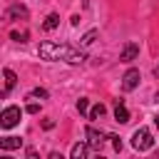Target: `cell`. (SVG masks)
<instances>
[{"label":"cell","instance_id":"obj_1","mask_svg":"<svg viewBox=\"0 0 159 159\" xmlns=\"http://www.w3.org/2000/svg\"><path fill=\"white\" fill-rule=\"evenodd\" d=\"M37 55L50 62H70V65H82L87 60V55L82 50L70 47V45H57V42H40Z\"/></svg>","mask_w":159,"mask_h":159},{"label":"cell","instance_id":"obj_2","mask_svg":"<svg viewBox=\"0 0 159 159\" xmlns=\"http://www.w3.org/2000/svg\"><path fill=\"white\" fill-rule=\"evenodd\" d=\"M132 147H134L137 152H147V149H152V147H154V137H152V132H149L147 127H139V129L132 134Z\"/></svg>","mask_w":159,"mask_h":159},{"label":"cell","instance_id":"obj_3","mask_svg":"<svg viewBox=\"0 0 159 159\" xmlns=\"http://www.w3.org/2000/svg\"><path fill=\"white\" fill-rule=\"evenodd\" d=\"M20 117H22L20 107H5L2 114H0V127H2V129H10V127H15V124L20 122Z\"/></svg>","mask_w":159,"mask_h":159},{"label":"cell","instance_id":"obj_4","mask_svg":"<svg viewBox=\"0 0 159 159\" xmlns=\"http://www.w3.org/2000/svg\"><path fill=\"white\" fill-rule=\"evenodd\" d=\"M139 80H142V75H139V70H134V67H129V70L124 72V77H122V89H124V92H132V89H137V84H139Z\"/></svg>","mask_w":159,"mask_h":159},{"label":"cell","instance_id":"obj_5","mask_svg":"<svg viewBox=\"0 0 159 159\" xmlns=\"http://www.w3.org/2000/svg\"><path fill=\"white\" fill-rule=\"evenodd\" d=\"M84 137H87V144L94 149V152H102V144H104V134L97 132L94 127H87L84 129Z\"/></svg>","mask_w":159,"mask_h":159},{"label":"cell","instance_id":"obj_6","mask_svg":"<svg viewBox=\"0 0 159 159\" xmlns=\"http://www.w3.org/2000/svg\"><path fill=\"white\" fill-rule=\"evenodd\" d=\"M27 7L25 5H10L7 10H5V20L7 22H15V20H27Z\"/></svg>","mask_w":159,"mask_h":159},{"label":"cell","instance_id":"obj_7","mask_svg":"<svg viewBox=\"0 0 159 159\" xmlns=\"http://www.w3.org/2000/svg\"><path fill=\"white\" fill-rule=\"evenodd\" d=\"M137 55H139V45L137 42H127L122 47V52H119V62H132V60H137Z\"/></svg>","mask_w":159,"mask_h":159},{"label":"cell","instance_id":"obj_8","mask_svg":"<svg viewBox=\"0 0 159 159\" xmlns=\"http://www.w3.org/2000/svg\"><path fill=\"white\" fill-rule=\"evenodd\" d=\"M114 119L119 124H127L129 122V109L124 107V99H114Z\"/></svg>","mask_w":159,"mask_h":159},{"label":"cell","instance_id":"obj_9","mask_svg":"<svg viewBox=\"0 0 159 159\" xmlns=\"http://www.w3.org/2000/svg\"><path fill=\"white\" fill-rule=\"evenodd\" d=\"M20 147H22V139H20V137H5V139H0V149H2V152L20 149Z\"/></svg>","mask_w":159,"mask_h":159},{"label":"cell","instance_id":"obj_10","mask_svg":"<svg viewBox=\"0 0 159 159\" xmlns=\"http://www.w3.org/2000/svg\"><path fill=\"white\" fill-rule=\"evenodd\" d=\"M89 149H92L89 144H84V142H77V144L72 147V152H70V157H72V159H84Z\"/></svg>","mask_w":159,"mask_h":159},{"label":"cell","instance_id":"obj_11","mask_svg":"<svg viewBox=\"0 0 159 159\" xmlns=\"http://www.w3.org/2000/svg\"><path fill=\"white\" fill-rule=\"evenodd\" d=\"M2 75H5V89H2V97H7V94H10V89H12V87H15V82H17V75H15L12 70H5Z\"/></svg>","mask_w":159,"mask_h":159},{"label":"cell","instance_id":"obj_12","mask_svg":"<svg viewBox=\"0 0 159 159\" xmlns=\"http://www.w3.org/2000/svg\"><path fill=\"white\" fill-rule=\"evenodd\" d=\"M57 25H60V15H57V12H52V15H47V17H45L42 30H47V32H50V30H55Z\"/></svg>","mask_w":159,"mask_h":159},{"label":"cell","instance_id":"obj_13","mask_svg":"<svg viewBox=\"0 0 159 159\" xmlns=\"http://www.w3.org/2000/svg\"><path fill=\"white\" fill-rule=\"evenodd\" d=\"M104 112H107V109H104V104H94V107L89 109V114H87V117H89V119H102V117H104Z\"/></svg>","mask_w":159,"mask_h":159},{"label":"cell","instance_id":"obj_14","mask_svg":"<svg viewBox=\"0 0 159 159\" xmlns=\"http://www.w3.org/2000/svg\"><path fill=\"white\" fill-rule=\"evenodd\" d=\"M27 99H47V89H45V87H35V89L27 94Z\"/></svg>","mask_w":159,"mask_h":159},{"label":"cell","instance_id":"obj_15","mask_svg":"<svg viewBox=\"0 0 159 159\" xmlns=\"http://www.w3.org/2000/svg\"><path fill=\"white\" fill-rule=\"evenodd\" d=\"M77 112H80V114H89V102H87V97H80V99H77Z\"/></svg>","mask_w":159,"mask_h":159},{"label":"cell","instance_id":"obj_16","mask_svg":"<svg viewBox=\"0 0 159 159\" xmlns=\"http://www.w3.org/2000/svg\"><path fill=\"white\" fill-rule=\"evenodd\" d=\"M10 37H12L15 42H27V40H30L27 32H10Z\"/></svg>","mask_w":159,"mask_h":159},{"label":"cell","instance_id":"obj_17","mask_svg":"<svg viewBox=\"0 0 159 159\" xmlns=\"http://www.w3.org/2000/svg\"><path fill=\"white\" fill-rule=\"evenodd\" d=\"M94 37H97V30H89V32L82 37V45H92V42H94Z\"/></svg>","mask_w":159,"mask_h":159},{"label":"cell","instance_id":"obj_18","mask_svg":"<svg viewBox=\"0 0 159 159\" xmlns=\"http://www.w3.org/2000/svg\"><path fill=\"white\" fill-rule=\"evenodd\" d=\"M109 139H112V147L119 152V149H122V139H119V137H114V134H109Z\"/></svg>","mask_w":159,"mask_h":159},{"label":"cell","instance_id":"obj_19","mask_svg":"<svg viewBox=\"0 0 159 159\" xmlns=\"http://www.w3.org/2000/svg\"><path fill=\"white\" fill-rule=\"evenodd\" d=\"M27 112H30V114H37V112H40V104H37V102H30V104H27Z\"/></svg>","mask_w":159,"mask_h":159},{"label":"cell","instance_id":"obj_20","mask_svg":"<svg viewBox=\"0 0 159 159\" xmlns=\"http://www.w3.org/2000/svg\"><path fill=\"white\" fill-rule=\"evenodd\" d=\"M42 127H45V129H52V127H55V119H45Z\"/></svg>","mask_w":159,"mask_h":159},{"label":"cell","instance_id":"obj_21","mask_svg":"<svg viewBox=\"0 0 159 159\" xmlns=\"http://www.w3.org/2000/svg\"><path fill=\"white\" fill-rule=\"evenodd\" d=\"M152 119H154V127L159 129V114H157V117H152Z\"/></svg>","mask_w":159,"mask_h":159},{"label":"cell","instance_id":"obj_22","mask_svg":"<svg viewBox=\"0 0 159 159\" xmlns=\"http://www.w3.org/2000/svg\"><path fill=\"white\" fill-rule=\"evenodd\" d=\"M154 102H157V104H159V92H157V94H154Z\"/></svg>","mask_w":159,"mask_h":159},{"label":"cell","instance_id":"obj_23","mask_svg":"<svg viewBox=\"0 0 159 159\" xmlns=\"http://www.w3.org/2000/svg\"><path fill=\"white\" fill-rule=\"evenodd\" d=\"M154 75H157V77H159V65H157V70H154Z\"/></svg>","mask_w":159,"mask_h":159}]
</instances>
